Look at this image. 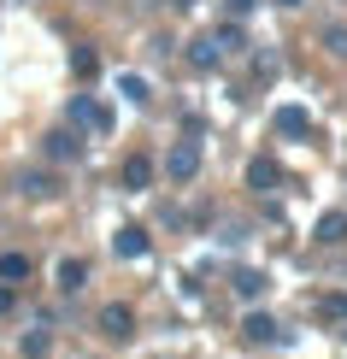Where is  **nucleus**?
<instances>
[{
	"label": "nucleus",
	"mask_w": 347,
	"mask_h": 359,
	"mask_svg": "<svg viewBox=\"0 0 347 359\" xmlns=\"http://www.w3.org/2000/svg\"><path fill=\"white\" fill-rule=\"evenodd\" d=\"M318 242H329V248L347 242V212H324L318 218Z\"/></svg>",
	"instance_id": "f3484780"
},
{
	"label": "nucleus",
	"mask_w": 347,
	"mask_h": 359,
	"mask_svg": "<svg viewBox=\"0 0 347 359\" xmlns=\"http://www.w3.org/2000/svg\"><path fill=\"white\" fill-rule=\"evenodd\" d=\"M212 48L218 53H241V48H247V29H241V24H218L212 29Z\"/></svg>",
	"instance_id": "dca6fc26"
},
{
	"label": "nucleus",
	"mask_w": 347,
	"mask_h": 359,
	"mask_svg": "<svg viewBox=\"0 0 347 359\" xmlns=\"http://www.w3.org/2000/svg\"><path fill=\"white\" fill-rule=\"evenodd\" d=\"M265 289H271L265 271H253V265H241V271H236V294H241V301H265Z\"/></svg>",
	"instance_id": "9d476101"
},
{
	"label": "nucleus",
	"mask_w": 347,
	"mask_h": 359,
	"mask_svg": "<svg viewBox=\"0 0 347 359\" xmlns=\"http://www.w3.org/2000/svg\"><path fill=\"white\" fill-rule=\"evenodd\" d=\"M71 71H77V77H95V71H100L95 48H77V53H71Z\"/></svg>",
	"instance_id": "6ab92c4d"
},
{
	"label": "nucleus",
	"mask_w": 347,
	"mask_h": 359,
	"mask_svg": "<svg viewBox=\"0 0 347 359\" xmlns=\"http://www.w3.org/2000/svg\"><path fill=\"white\" fill-rule=\"evenodd\" d=\"M218 59H224V53L212 48V36H194V41H189V65H194V71H212Z\"/></svg>",
	"instance_id": "2eb2a0df"
},
{
	"label": "nucleus",
	"mask_w": 347,
	"mask_h": 359,
	"mask_svg": "<svg viewBox=\"0 0 347 359\" xmlns=\"http://www.w3.org/2000/svg\"><path fill=\"white\" fill-rule=\"evenodd\" d=\"M318 318H329V324H347V294H341V289L318 301Z\"/></svg>",
	"instance_id": "a211bd4d"
},
{
	"label": "nucleus",
	"mask_w": 347,
	"mask_h": 359,
	"mask_svg": "<svg viewBox=\"0 0 347 359\" xmlns=\"http://www.w3.org/2000/svg\"><path fill=\"white\" fill-rule=\"evenodd\" d=\"M12 306H18V289H12V283H0V318H6Z\"/></svg>",
	"instance_id": "4be33fe9"
},
{
	"label": "nucleus",
	"mask_w": 347,
	"mask_h": 359,
	"mask_svg": "<svg viewBox=\"0 0 347 359\" xmlns=\"http://www.w3.org/2000/svg\"><path fill=\"white\" fill-rule=\"evenodd\" d=\"M59 294H83L88 289V259H59Z\"/></svg>",
	"instance_id": "0eeeda50"
},
{
	"label": "nucleus",
	"mask_w": 347,
	"mask_h": 359,
	"mask_svg": "<svg viewBox=\"0 0 347 359\" xmlns=\"http://www.w3.org/2000/svg\"><path fill=\"white\" fill-rule=\"evenodd\" d=\"M277 183H283V165H277V159H265V154H259V159L247 165V189H259V194H265V189H277Z\"/></svg>",
	"instance_id": "1a4fd4ad"
},
{
	"label": "nucleus",
	"mask_w": 347,
	"mask_h": 359,
	"mask_svg": "<svg viewBox=\"0 0 347 359\" xmlns=\"http://www.w3.org/2000/svg\"><path fill=\"white\" fill-rule=\"evenodd\" d=\"M324 48L336 53V59H347V29H341V24H329V29H324Z\"/></svg>",
	"instance_id": "aec40b11"
},
{
	"label": "nucleus",
	"mask_w": 347,
	"mask_h": 359,
	"mask_svg": "<svg viewBox=\"0 0 347 359\" xmlns=\"http://www.w3.org/2000/svg\"><path fill=\"white\" fill-rule=\"evenodd\" d=\"M65 118H71V130H77V124H88V130H95V136H107V130H112V112L100 107V100H88V95H71Z\"/></svg>",
	"instance_id": "f03ea898"
},
{
	"label": "nucleus",
	"mask_w": 347,
	"mask_h": 359,
	"mask_svg": "<svg viewBox=\"0 0 347 359\" xmlns=\"http://www.w3.org/2000/svg\"><path fill=\"white\" fill-rule=\"evenodd\" d=\"M277 130L283 136H312V112L306 107H277Z\"/></svg>",
	"instance_id": "9b49d317"
},
{
	"label": "nucleus",
	"mask_w": 347,
	"mask_h": 359,
	"mask_svg": "<svg viewBox=\"0 0 347 359\" xmlns=\"http://www.w3.org/2000/svg\"><path fill=\"white\" fill-rule=\"evenodd\" d=\"M48 159H53V165H77V159H83V136H77V130H53V136H48Z\"/></svg>",
	"instance_id": "39448f33"
},
{
	"label": "nucleus",
	"mask_w": 347,
	"mask_h": 359,
	"mask_svg": "<svg viewBox=\"0 0 347 359\" xmlns=\"http://www.w3.org/2000/svg\"><path fill=\"white\" fill-rule=\"evenodd\" d=\"M253 6H259V0H230V12H236V18H247Z\"/></svg>",
	"instance_id": "5701e85b"
},
{
	"label": "nucleus",
	"mask_w": 347,
	"mask_h": 359,
	"mask_svg": "<svg viewBox=\"0 0 347 359\" xmlns=\"http://www.w3.org/2000/svg\"><path fill=\"white\" fill-rule=\"evenodd\" d=\"M18 189L29 194V201H48V194H59V177H53V171H24Z\"/></svg>",
	"instance_id": "f8f14e48"
},
{
	"label": "nucleus",
	"mask_w": 347,
	"mask_h": 359,
	"mask_svg": "<svg viewBox=\"0 0 347 359\" xmlns=\"http://www.w3.org/2000/svg\"><path fill=\"white\" fill-rule=\"evenodd\" d=\"M112 248H118V259H142V253H147V230H142V224H124V230L112 236Z\"/></svg>",
	"instance_id": "6e6552de"
},
{
	"label": "nucleus",
	"mask_w": 347,
	"mask_h": 359,
	"mask_svg": "<svg viewBox=\"0 0 347 359\" xmlns=\"http://www.w3.org/2000/svg\"><path fill=\"white\" fill-rule=\"evenodd\" d=\"M29 271H36V265H29V253H0V283H12V289H18V283H29Z\"/></svg>",
	"instance_id": "ddd939ff"
},
{
	"label": "nucleus",
	"mask_w": 347,
	"mask_h": 359,
	"mask_svg": "<svg viewBox=\"0 0 347 359\" xmlns=\"http://www.w3.org/2000/svg\"><path fill=\"white\" fill-rule=\"evenodd\" d=\"M41 353H48V336H41V330L24 336V359H41Z\"/></svg>",
	"instance_id": "412c9836"
},
{
	"label": "nucleus",
	"mask_w": 347,
	"mask_h": 359,
	"mask_svg": "<svg viewBox=\"0 0 347 359\" xmlns=\"http://www.w3.org/2000/svg\"><path fill=\"white\" fill-rule=\"evenodd\" d=\"M100 336H112V341H130V336H135V312H130L124 301L100 306Z\"/></svg>",
	"instance_id": "7ed1b4c3"
},
{
	"label": "nucleus",
	"mask_w": 347,
	"mask_h": 359,
	"mask_svg": "<svg viewBox=\"0 0 347 359\" xmlns=\"http://www.w3.org/2000/svg\"><path fill=\"white\" fill-rule=\"evenodd\" d=\"M118 95L135 100V107H147V100H154V88H147V77H135V71H118Z\"/></svg>",
	"instance_id": "4468645a"
},
{
	"label": "nucleus",
	"mask_w": 347,
	"mask_h": 359,
	"mask_svg": "<svg viewBox=\"0 0 347 359\" xmlns=\"http://www.w3.org/2000/svg\"><path fill=\"white\" fill-rule=\"evenodd\" d=\"M241 341L271 348V341H283V330H277V318H271V312H247V318H241Z\"/></svg>",
	"instance_id": "423d86ee"
},
{
	"label": "nucleus",
	"mask_w": 347,
	"mask_h": 359,
	"mask_svg": "<svg viewBox=\"0 0 347 359\" xmlns=\"http://www.w3.org/2000/svg\"><path fill=\"white\" fill-rule=\"evenodd\" d=\"M277 6H300V0H277Z\"/></svg>",
	"instance_id": "b1692460"
},
{
	"label": "nucleus",
	"mask_w": 347,
	"mask_h": 359,
	"mask_svg": "<svg viewBox=\"0 0 347 359\" xmlns=\"http://www.w3.org/2000/svg\"><path fill=\"white\" fill-rule=\"evenodd\" d=\"M118 183H124L130 194H147V189H154V159H147V154H130L124 171H118Z\"/></svg>",
	"instance_id": "20e7f679"
},
{
	"label": "nucleus",
	"mask_w": 347,
	"mask_h": 359,
	"mask_svg": "<svg viewBox=\"0 0 347 359\" xmlns=\"http://www.w3.org/2000/svg\"><path fill=\"white\" fill-rule=\"evenodd\" d=\"M165 177H171V183H194V177H200V142L194 136L165 154Z\"/></svg>",
	"instance_id": "f257e3e1"
}]
</instances>
